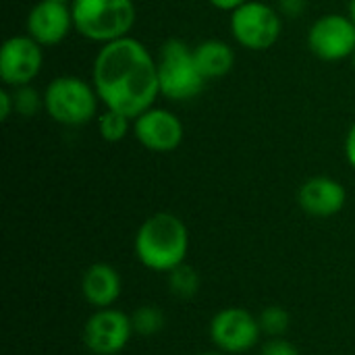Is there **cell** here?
Listing matches in <instances>:
<instances>
[{
  "mask_svg": "<svg viewBox=\"0 0 355 355\" xmlns=\"http://www.w3.org/2000/svg\"><path fill=\"white\" fill-rule=\"evenodd\" d=\"M12 100H15V112L21 116H33L40 110H44V92L40 94L31 83L12 87Z\"/></svg>",
  "mask_w": 355,
  "mask_h": 355,
  "instance_id": "cell-19",
  "label": "cell"
},
{
  "mask_svg": "<svg viewBox=\"0 0 355 355\" xmlns=\"http://www.w3.org/2000/svg\"><path fill=\"white\" fill-rule=\"evenodd\" d=\"M71 29H75V25L69 4L40 0L29 8L25 19V33L40 46L60 44L71 33Z\"/></svg>",
  "mask_w": 355,
  "mask_h": 355,
  "instance_id": "cell-12",
  "label": "cell"
},
{
  "mask_svg": "<svg viewBox=\"0 0 355 355\" xmlns=\"http://www.w3.org/2000/svg\"><path fill=\"white\" fill-rule=\"evenodd\" d=\"M92 83L104 108L131 119L150 110L160 96L156 58L131 35L102 44L92 64Z\"/></svg>",
  "mask_w": 355,
  "mask_h": 355,
  "instance_id": "cell-1",
  "label": "cell"
},
{
  "mask_svg": "<svg viewBox=\"0 0 355 355\" xmlns=\"http://www.w3.org/2000/svg\"><path fill=\"white\" fill-rule=\"evenodd\" d=\"M345 158H347L349 166L355 171V121L352 123L347 137H345Z\"/></svg>",
  "mask_w": 355,
  "mask_h": 355,
  "instance_id": "cell-24",
  "label": "cell"
},
{
  "mask_svg": "<svg viewBox=\"0 0 355 355\" xmlns=\"http://www.w3.org/2000/svg\"><path fill=\"white\" fill-rule=\"evenodd\" d=\"M214 8H218V10H225V12H233V10H237L243 2H248V0H208Z\"/></svg>",
  "mask_w": 355,
  "mask_h": 355,
  "instance_id": "cell-25",
  "label": "cell"
},
{
  "mask_svg": "<svg viewBox=\"0 0 355 355\" xmlns=\"http://www.w3.org/2000/svg\"><path fill=\"white\" fill-rule=\"evenodd\" d=\"M100 96L92 81L77 75H58L44 89L46 114L64 127H81L98 116Z\"/></svg>",
  "mask_w": 355,
  "mask_h": 355,
  "instance_id": "cell-4",
  "label": "cell"
},
{
  "mask_svg": "<svg viewBox=\"0 0 355 355\" xmlns=\"http://www.w3.org/2000/svg\"><path fill=\"white\" fill-rule=\"evenodd\" d=\"M71 12L75 31L96 44L127 37L137 19L133 0H73Z\"/></svg>",
  "mask_w": 355,
  "mask_h": 355,
  "instance_id": "cell-3",
  "label": "cell"
},
{
  "mask_svg": "<svg viewBox=\"0 0 355 355\" xmlns=\"http://www.w3.org/2000/svg\"><path fill=\"white\" fill-rule=\"evenodd\" d=\"M44 46L27 33L10 35L0 48V79L6 87L29 85L42 71Z\"/></svg>",
  "mask_w": 355,
  "mask_h": 355,
  "instance_id": "cell-10",
  "label": "cell"
},
{
  "mask_svg": "<svg viewBox=\"0 0 355 355\" xmlns=\"http://www.w3.org/2000/svg\"><path fill=\"white\" fill-rule=\"evenodd\" d=\"M131 125H133V119L119 112V110H110V108H104L102 114H98V131H100V137L108 144H116V141H123L129 131H131Z\"/></svg>",
  "mask_w": 355,
  "mask_h": 355,
  "instance_id": "cell-17",
  "label": "cell"
},
{
  "mask_svg": "<svg viewBox=\"0 0 355 355\" xmlns=\"http://www.w3.org/2000/svg\"><path fill=\"white\" fill-rule=\"evenodd\" d=\"M310 52L327 62L352 58L355 50V23L349 15L329 12L318 17L308 29Z\"/></svg>",
  "mask_w": 355,
  "mask_h": 355,
  "instance_id": "cell-8",
  "label": "cell"
},
{
  "mask_svg": "<svg viewBox=\"0 0 355 355\" xmlns=\"http://www.w3.org/2000/svg\"><path fill=\"white\" fill-rule=\"evenodd\" d=\"M198 355H227V354H223V352L214 349V352H202V354H198Z\"/></svg>",
  "mask_w": 355,
  "mask_h": 355,
  "instance_id": "cell-27",
  "label": "cell"
},
{
  "mask_svg": "<svg viewBox=\"0 0 355 355\" xmlns=\"http://www.w3.org/2000/svg\"><path fill=\"white\" fill-rule=\"evenodd\" d=\"M131 316L116 308L96 310L83 324V343L94 355H119L133 335Z\"/></svg>",
  "mask_w": 355,
  "mask_h": 355,
  "instance_id": "cell-9",
  "label": "cell"
},
{
  "mask_svg": "<svg viewBox=\"0 0 355 355\" xmlns=\"http://www.w3.org/2000/svg\"><path fill=\"white\" fill-rule=\"evenodd\" d=\"M131 324L133 331L141 337H154L158 333L164 331L166 327V314L162 312V308L154 306V304H146L139 306L133 314H131Z\"/></svg>",
  "mask_w": 355,
  "mask_h": 355,
  "instance_id": "cell-18",
  "label": "cell"
},
{
  "mask_svg": "<svg viewBox=\"0 0 355 355\" xmlns=\"http://www.w3.org/2000/svg\"><path fill=\"white\" fill-rule=\"evenodd\" d=\"M158 67V83L160 96L171 102H187L202 94L206 79L202 77L193 48H189L183 40L171 37L166 40L156 56Z\"/></svg>",
  "mask_w": 355,
  "mask_h": 355,
  "instance_id": "cell-5",
  "label": "cell"
},
{
  "mask_svg": "<svg viewBox=\"0 0 355 355\" xmlns=\"http://www.w3.org/2000/svg\"><path fill=\"white\" fill-rule=\"evenodd\" d=\"M349 17H352V21L355 23V0H349Z\"/></svg>",
  "mask_w": 355,
  "mask_h": 355,
  "instance_id": "cell-26",
  "label": "cell"
},
{
  "mask_svg": "<svg viewBox=\"0 0 355 355\" xmlns=\"http://www.w3.org/2000/svg\"><path fill=\"white\" fill-rule=\"evenodd\" d=\"M347 202V191L341 181L318 175L302 183L297 191L300 208L314 218H331L343 210Z\"/></svg>",
  "mask_w": 355,
  "mask_h": 355,
  "instance_id": "cell-13",
  "label": "cell"
},
{
  "mask_svg": "<svg viewBox=\"0 0 355 355\" xmlns=\"http://www.w3.org/2000/svg\"><path fill=\"white\" fill-rule=\"evenodd\" d=\"M229 25L239 46L258 52L277 44L283 29V15L262 0H248L231 12Z\"/></svg>",
  "mask_w": 355,
  "mask_h": 355,
  "instance_id": "cell-6",
  "label": "cell"
},
{
  "mask_svg": "<svg viewBox=\"0 0 355 355\" xmlns=\"http://www.w3.org/2000/svg\"><path fill=\"white\" fill-rule=\"evenodd\" d=\"M12 112H15L12 92H10V87H4V89H0V119L8 121Z\"/></svg>",
  "mask_w": 355,
  "mask_h": 355,
  "instance_id": "cell-23",
  "label": "cell"
},
{
  "mask_svg": "<svg viewBox=\"0 0 355 355\" xmlns=\"http://www.w3.org/2000/svg\"><path fill=\"white\" fill-rule=\"evenodd\" d=\"M193 58L206 81L220 79L233 71L235 50L223 40H204L193 48Z\"/></svg>",
  "mask_w": 355,
  "mask_h": 355,
  "instance_id": "cell-15",
  "label": "cell"
},
{
  "mask_svg": "<svg viewBox=\"0 0 355 355\" xmlns=\"http://www.w3.org/2000/svg\"><path fill=\"white\" fill-rule=\"evenodd\" d=\"M352 62H354V69H355V50H354V54H352Z\"/></svg>",
  "mask_w": 355,
  "mask_h": 355,
  "instance_id": "cell-29",
  "label": "cell"
},
{
  "mask_svg": "<svg viewBox=\"0 0 355 355\" xmlns=\"http://www.w3.org/2000/svg\"><path fill=\"white\" fill-rule=\"evenodd\" d=\"M133 133L146 150L154 154H168L183 144L185 129L175 112L152 106L133 119Z\"/></svg>",
  "mask_w": 355,
  "mask_h": 355,
  "instance_id": "cell-11",
  "label": "cell"
},
{
  "mask_svg": "<svg viewBox=\"0 0 355 355\" xmlns=\"http://www.w3.org/2000/svg\"><path fill=\"white\" fill-rule=\"evenodd\" d=\"M200 287H202L200 272L189 264H181L168 272V289L177 300H193Z\"/></svg>",
  "mask_w": 355,
  "mask_h": 355,
  "instance_id": "cell-16",
  "label": "cell"
},
{
  "mask_svg": "<svg viewBox=\"0 0 355 355\" xmlns=\"http://www.w3.org/2000/svg\"><path fill=\"white\" fill-rule=\"evenodd\" d=\"M308 0H279V12L285 17H300L306 10Z\"/></svg>",
  "mask_w": 355,
  "mask_h": 355,
  "instance_id": "cell-22",
  "label": "cell"
},
{
  "mask_svg": "<svg viewBox=\"0 0 355 355\" xmlns=\"http://www.w3.org/2000/svg\"><path fill=\"white\" fill-rule=\"evenodd\" d=\"M123 293V281L114 266L106 262L92 264L81 277V295L83 300L96 308H112Z\"/></svg>",
  "mask_w": 355,
  "mask_h": 355,
  "instance_id": "cell-14",
  "label": "cell"
},
{
  "mask_svg": "<svg viewBox=\"0 0 355 355\" xmlns=\"http://www.w3.org/2000/svg\"><path fill=\"white\" fill-rule=\"evenodd\" d=\"M258 320H260L262 333L268 335V337H283L289 331V324H291L289 312L285 308H281V306H268V308H264L260 312Z\"/></svg>",
  "mask_w": 355,
  "mask_h": 355,
  "instance_id": "cell-20",
  "label": "cell"
},
{
  "mask_svg": "<svg viewBox=\"0 0 355 355\" xmlns=\"http://www.w3.org/2000/svg\"><path fill=\"white\" fill-rule=\"evenodd\" d=\"M260 355H302V354H300V349H297L291 341H287L285 337H270V339L262 345Z\"/></svg>",
  "mask_w": 355,
  "mask_h": 355,
  "instance_id": "cell-21",
  "label": "cell"
},
{
  "mask_svg": "<svg viewBox=\"0 0 355 355\" xmlns=\"http://www.w3.org/2000/svg\"><path fill=\"white\" fill-rule=\"evenodd\" d=\"M48 2H58V4H73V0H48Z\"/></svg>",
  "mask_w": 355,
  "mask_h": 355,
  "instance_id": "cell-28",
  "label": "cell"
},
{
  "mask_svg": "<svg viewBox=\"0 0 355 355\" xmlns=\"http://www.w3.org/2000/svg\"><path fill=\"white\" fill-rule=\"evenodd\" d=\"M208 335L218 352L227 355H241L254 349L264 333L258 316H254L245 308L231 306L218 310L212 316Z\"/></svg>",
  "mask_w": 355,
  "mask_h": 355,
  "instance_id": "cell-7",
  "label": "cell"
},
{
  "mask_svg": "<svg viewBox=\"0 0 355 355\" xmlns=\"http://www.w3.org/2000/svg\"><path fill=\"white\" fill-rule=\"evenodd\" d=\"M133 250L141 266L168 275L173 268L185 264L189 254L187 225L177 214L156 212L139 225Z\"/></svg>",
  "mask_w": 355,
  "mask_h": 355,
  "instance_id": "cell-2",
  "label": "cell"
}]
</instances>
